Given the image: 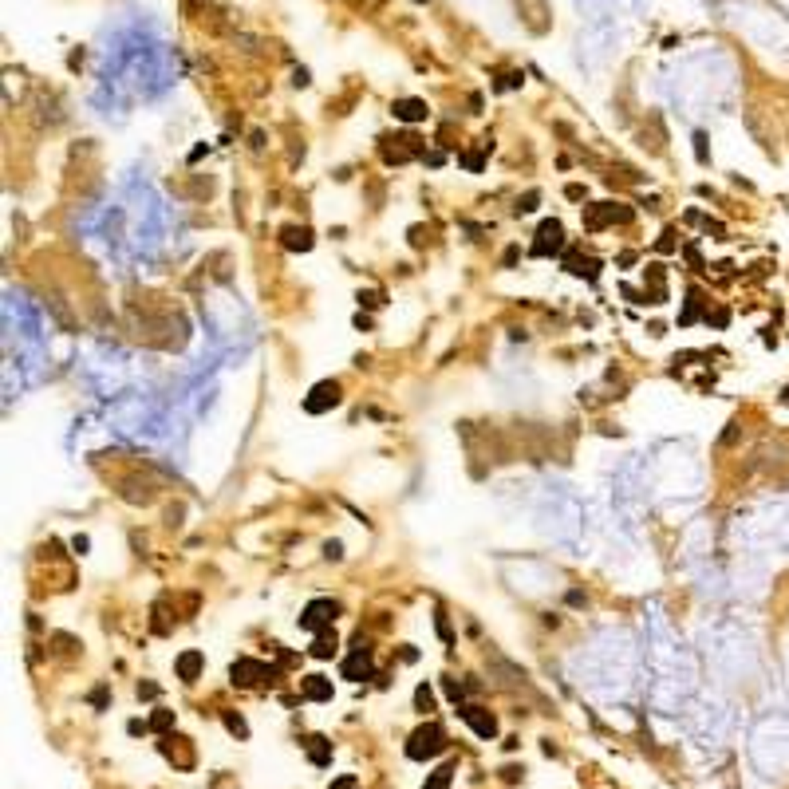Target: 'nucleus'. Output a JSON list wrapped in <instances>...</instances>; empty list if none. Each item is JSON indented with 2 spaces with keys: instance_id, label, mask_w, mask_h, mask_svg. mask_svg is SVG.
<instances>
[{
  "instance_id": "9d476101",
  "label": "nucleus",
  "mask_w": 789,
  "mask_h": 789,
  "mask_svg": "<svg viewBox=\"0 0 789 789\" xmlns=\"http://www.w3.org/2000/svg\"><path fill=\"white\" fill-rule=\"evenodd\" d=\"M308 758H312L316 765H328L331 762V742L320 738V734H312V738H308Z\"/></svg>"
},
{
  "instance_id": "6e6552de",
  "label": "nucleus",
  "mask_w": 789,
  "mask_h": 789,
  "mask_svg": "<svg viewBox=\"0 0 789 789\" xmlns=\"http://www.w3.org/2000/svg\"><path fill=\"white\" fill-rule=\"evenodd\" d=\"M300 691H304V698H316V703H328L331 698V683L324 679V675H308V679L300 683Z\"/></svg>"
},
{
  "instance_id": "0eeeda50",
  "label": "nucleus",
  "mask_w": 789,
  "mask_h": 789,
  "mask_svg": "<svg viewBox=\"0 0 789 789\" xmlns=\"http://www.w3.org/2000/svg\"><path fill=\"white\" fill-rule=\"evenodd\" d=\"M264 675H272V671H264L257 659H237V663H233V683H241V687H249V683L264 679Z\"/></svg>"
},
{
  "instance_id": "423d86ee",
  "label": "nucleus",
  "mask_w": 789,
  "mask_h": 789,
  "mask_svg": "<svg viewBox=\"0 0 789 789\" xmlns=\"http://www.w3.org/2000/svg\"><path fill=\"white\" fill-rule=\"evenodd\" d=\"M371 675V651L367 647H356V655L351 659H344V679H367Z\"/></svg>"
},
{
  "instance_id": "f8f14e48",
  "label": "nucleus",
  "mask_w": 789,
  "mask_h": 789,
  "mask_svg": "<svg viewBox=\"0 0 789 789\" xmlns=\"http://www.w3.org/2000/svg\"><path fill=\"white\" fill-rule=\"evenodd\" d=\"M312 655H316V659H331V655H336V631L324 628L320 636H316V644H312Z\"/></svg>"
},
{
  "instance_id": "f3484780",
  "label": "nucleus",
  "mask_w": 789,
  "mask_h": 789,
  "mask_svg": "<svg viewBox=\"0 0 789 789\" xmlns=\"http://www.w3.org/2000/svg\"><path fill=\"white\" fill-rule=\"evenodd\" d=\"M225 726H230L233 734H237V738H245V734H249V726H245V722L237 718V714H225Z\"/></svg>"
},
{
  "instance_id": "ddd939ff",
  "label": "nucleus",
  "mask_w": 789,
  "mask_h": 789,
  "mask_svg": "<svg viewBox=\"0 0 789 789\" xmlns=\"http://www.w3.org/2000/svg\"><path fill=\"white\" fill-rule=\"evenodd\" d=\"M284 245L289 249H312V233H308L304 225H300V230L292 225V230H284Z\"/></svg>"
},
{
  "instance_id": "f03ea898",
  "label": "nucleus",
  "mask_w": 789,
  "mask_h": 789,
  "mask_svg": "<svg viewBox=\"0 0 789 789\" xmlns=\"http://www.w3.org/2000/svg\"><path fill=\"white\" fill-rule=\"evenodd\" d=\"M336 612H340V608H336L331 600H312L304 608V616H300V628H304V631H324L331 619H336Z\"/></svg>"
},
{
  "instance_id": "f257e3e1",
  "label": "nucleus",
  "mask_w": 789,
  "mask_h": 789,
  "mask_svg": "<svg viewBox=\"0 0 789 789\" xmlns=\"http://www.w3.org/2000/svg\"><path fill=\"white\" fill-rule=\"evenodd\" d=\"M442 750H446V730H442L438 722L418 726L415 734H411V742H407V758H415V762H423V758H438Z\"/></svg>"
},
{
  "instance_id": "2eb2a0df",
  "label": "nucleus",
  "mask_w": 789,
  "mask_h": 789,
  "mask_svg": "<svg viewBox=\"0 0 789 789\" xmlns=\"http://www.w3.org/2000/svg\"><path fill=\"white\" fill-rule=\"evenodd\" d=\"M415 703H418V711H434V691H430V687H418V691H415Z\"/></svg>"
},
{
  "instance_id": "a211bd4d",
  "label": "nucleus",
  "mask_w": 789,
  "mask_h": 789,
  "mask_svg": "<svg viewBox=\"0 0 789 789\" xmlns=\"http://www.w3.org/2000/svg\"><path fill=\"white\" fill-rule=\"evenodd\" d=\"M331 789H359L356 778H340V781H331Z\"/></svg>"
},
{
  "instance_id": "4468645a",
  "label": "nucleus",
  "mask_w": 789,
  "mask_h": 789,
  "mask_svg": "<svg viewBox=\"0 0 789 789\" xmlns=\"http://www.w3.org/2000/svg\"><path fill=\"white\" fill-rule=\"evenodd\" d=\"M450 778H454V770H450V765H442L438 773H430V781H426V789H446V785H450Z\"/></svg>"
},
{
  "instance_id": "39448f33",
  "label": "nucleus",
  "mask_w": 789,
  "mask_h": 789,
  "mask_svg": "<svg viewBox=\"0 0 789 789\" xmlns=\"http://www.w3.org/2000/svg\"><path fill=\"white\" fill-rule=\"evenodd\" d=\"M458 714L474 726V734H482V738H493V734H497V718H493L485 706H458Z\"/></svg>"
},
{
  "instance_id": "9b49d317",
  "label": "nucleus",
  "mask_w": 789,
  "mask_h": 789,
  "mask_svg": "<svg viewBox=\"0 0 789 789\" xmlns=\"http://www.w3.org/2000/svg\"><path fill=\"white\" fill-rule=\"evenodd\" d=\"M395 115H399V119H407V123H418V119H426V103L403 99V103H395Z\"/></svg>"
},
{
  "instance_id": "7ed1b4c3",
  "label": "nucleus",
  "mask_w": 789,
  "mask_h": 789,
  "mask_svg": "<svg viewBox=\"0 0 789 789\" xmlns=\"http://www.w3.org/2000/svg\"><path fill=\"white\" fill-rule=\"evenodd\" d=\"M560 245H564V230H560V221H545L541 230H537L533 253H537V257H549V253H560Z\"/></svg>"
},
{
  "instance_id": "20e7f679",
  "label": "nucleus",
  "mask_w": 789,
  "mask_h": 789,
  "mask_svg": "<svg viewBox=\"0 0 789 789\" xmlns=\"http://www.w3.org/2000/svg\"><path fill=\"white\" fill-rule=\"evenodd\" d=\"M340 403V383H316L312 395L304 399V411H312V415H320V411L336 407Z\"/></svg>"
},
{
  "instance_id": "dca6fc26",
  "label": "nucleus",
  "mask_w": 789,
  "mask_h": 789,
  "mask_svg": "<svg viewBox=\"0 0 789 789\" xmlns=\"http://www.w3.org/2000/svg\"><path fill=\"white\" fill-rule=\"evenodd\" d=\"M150 726H154V730H170V726H174V714H170V711H154Z\"/></svg>"
},
{
  "instance_id": "1a4fd4ad",
  "label": "nucleus",
  "mask_w": 789,
  "mask_h": 789,
  "mask_svg": "<svg viewBox=\"0 0 789 789\" xmlns=\"http://www.w3.org/2000/svg\"><path fill=\"white\" fill-rule=\"evenodd\" d=\"M202 663H205V659H202V651H186V655L178 659V675H182L186 683H194V679H197V671H202Z\"/></svg>"
}]
</instances>
